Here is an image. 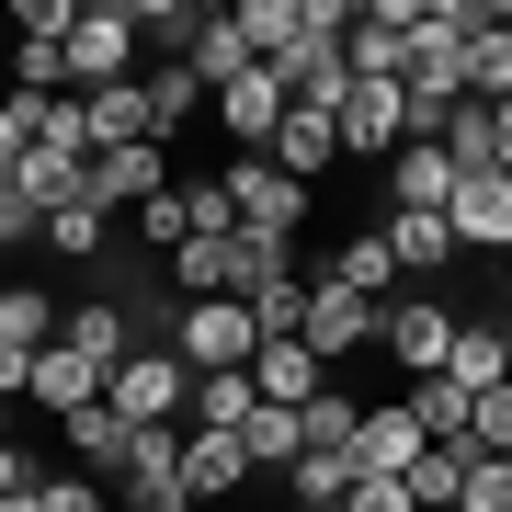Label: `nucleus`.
<instances>
[{
  "label": "nucleus",
  "instance_id": "7",
  "mask_svg": "<svg viewBox=\"0 0 512 512\" xmlns=\"http://www.w3.org/2000/svg\"><path fill=\"white\" fill-rule=\"evenodd\" d=\"M228 205H239V228L296 239V217H308V183H285L274 160H228Z\"/></svg>",
  "mask_w": 512,
  "mask_h": 512
},
{
  "label": "nucleus",
  "instance_id": "21",
  "mask_svg": "<svg viewBox=\"0 0 512 512\" xmlns=\"http://www.w3.org/2000/svg\"><path fill=\"white\" fill-rule=\"evenodd\" d=\"M23 399H35V410H57V421H69V410H92V399H103V376H92V365H80V353H69V342H46V353H35V387H23Z\"/></svg>",
  "mask_w": 512,
  "mask_h": 512
},
{
  "label": "nucleus",
  "instance_id": "31",
  "mask_svg": "<svg viewBox=\"0 0 512 512\" xmlns=\"http://www.w3.org/2000/svg\"><path fill=\"white\" fill-rule=\"evenodd\" d=\"M296 433H308V456H353V433H365V410H353L342 387H319V399L296 410Z\"/></svg>",
  "mask_w": 512,
  "mask_h": 512
},
{
  "label": "nucleus",
  "instance_id": "29",
  "mask_svg": "<svg viewBox=\"0 0 512 512\" xmlns=\"http://www.w3.org/2000/svg\"><path fill=\"white\" fill-rule=\"evenodd\" d=\"M239 444H251V467H262V478H285L296 456H308V433H296V410H274V399H262L251 421H239Z\"/></svg>",
  "mask_w": 512,
  "mask_h": 512
},
{
  "label": "nucleus",
  "instance_id": "38",
  "mask_svg": "<svg viewBox=\"0 0 512 512\" xmlns=\"http://www.w3.org/2000/svg\"><path fill=\"white\" fill-rule=\"evenodd\" d=\"M137 228H148V251H183V239H194V217H183V183H171V194H148V205H137Z\"/></svg>",
  "mask_w": 512,
  "mask_h": 512
},
{
  "label": "nucleus",
  "instance_id": "15",
  "mask_svg": "<svg viewBox=\"0 0 512 512\" xmlns=\"http://www.w3.org/2000/svg\"><path fill=\"white\" fill-rule=\"evenodd\" d=\"M57 342H69V353H80V365H92V376H114V365H126V353H137V319L114 308V296H80V308L57 319Z\"/></svg>",
  "mask_w": 512,
  "mask_h": 512
},
{
  "label": "nucleus",
  "instance_id": "10",
  "mask_svg": "<svg viewBox=\"0 0 512 512\" xmlns=\"http://www.w3.org/2000/svg\"><path fill=\"white\" fill-rule=\"evenodd\" d=\"M421 456H433V433H421V421H410V399L365 410V433H353V478H410Z\"/></svg>",
  "mask_w": 512,
  "mask_h": 512
},
{
  "label": "nucleus",
  "instance_id": "11",
  "mask_svg": "<svg viewBox=\"0 0 512 512\" xmlns=\"http://www.w3.org/2000/svg\"><path fill=\"white\" fill-rule=\"evenodd\" d=\"M80 126H92V160H114V148H160V114H148V80H114V92H80Z\"/></svg>",
  "mask_w": 512,
  "mask_h": 512
},
{
  "label": "nucleus",
  "instance_id": "5",
  "mask_svg": "<svg viewBox=\"0 0 512 512\" xmlns=\"http://www.w3.org/2000/svg\"><path fill=\"white\" fill-rule=\"evenodd\" d=\"M342 148H353V160H399V148H410V92H399V80H353V92H342Z\"/></svg>",
  "mask_w": 512,
  "mask_h": 512
},
{
  "label": "nucleus",
  "instance_id": "18",
  "mask_svg": "<svg viewBox=\"0 0 512 512\" xmlns=\"http://www.w3.org/2000/svg\"><path fill=\"white\" fill-rule=\"evenodd\" d=\"M387 353H399L410 376H444V353H456V308H387V330H376Z\"/></svg>",
  "mask_w": 512,
  "mask_h": 512
},
{
  "label": "nucleus",
  "instance_id": "36",
  "mask_svg": "<svg viewBox=\"0 0 512 512\" xmlns=\"http://www.w3.org/2000/svg\"><path fill=\"white\" fill-rule=\"evenodd\" d=\"M228 262H239V239H183L171 251V285L183 296H228Z\"/></svg>",
  "mask_w": 512,
  "mask_h": 512
},
{
  "label": "nucleus",
  "instance_id": "42",
  "mask_svg": "<svg viewBox=\"0 0 512 512\" xmlns=\"http://www.w3.org/2000/svg\"><path fill=\"white\" fill-rule=\"evenodd\" d=\"M342 512H421V501H410V478H353Z\"/></svg>",
  "mask_w": 512,
  "mask_h": 512
},
{
  "label": "nucleus",
  "instance_id": "27",
  "mask_svg": "<svg viewBox=\"0 0 512 512\" xmlns=\"http://www.w3.org/2000/svg\"><path fill=\"white\" fill-rule=\"evenodd\" d=\"M410 421H421V433H433V444H467V421H478V399H467L456 376H410Z\"/></svg>",
  "mask_w": 512,
  "mask_h": 512
},
{
  "label": "nucleus",
  "instance_id": "6",
  "mask_svg": "<svg viewBox=\"0 0 512 512\" xmlns=\"http://www.w3.org/2000/svg\"><path fill=\"white\" fill-rule=\"evenodd\" d=\"M126 512H194V490H183V421H160V433H137V456H126Z\"/></svg>",
  "mask_w": 512,
  "mask_h": 512
},
{
  "label": "nucleus",
  "instance_id": "8",
  "mask_svg": "<svg viewBox=\"0 0 512 512\" xmlns=\"http://www.w3.org/2000/svg\"><path fill=\"white\" fill-rule=\"evenodd\" d=\"M376 330H387V308H365L353 285H330V274L308 285V330H296V342H308L319 365H342V353H353V342H376Z\"/></svg>",
  "mask_w": 512,
  "mask_h": 512
},
{
  "label": "nucleus",
  "instance_id": "12",
  "mask_svg": "<svg viewBox=\"0 0 512 512\" xmlns=\"http://www.w3.org/2000/svg\"><path fill=\"white\" fill-rule=\"evenodd\" d=\"M262 160L285 171V183H319L330 160H342V114H319V103H285V126H274V148Z\"/></svg>",
  "mask_w": 512,
  "mask_h": 512
},
{
  "label": "nucleus",
  "instance_id": "20",
  "mask_svg": "<svg viewBox=\"0 0 512 512\" xmlns=\"http://www.w3.org/2000/svg\"><path fill=\"white\" fill-rule=\"evenodd\" d=\"M330 285H353L365 308H387V285H399V251H387V228H353L342 251H330Z\"/></svg>",
  "mask_w": 512,
  "mask_h": 512
},
{
  "label": "nucleus",
  "instance_id": "1",
  "mask_svg": "<svg viewBox=\"0 0 512 512\" xmlns=\"http://www.w3.org/2000/svg\"><path fill=\"white\" fill-rule=\"evenodd\" d=\"M171 353H183L194 376H239L262 353V319L239 308V296H183V308H171V330H160Z\"/></svg>",
  "mask_w": 512,
  "mask_h": 512
},
{
  "label": "nucleus",
  "instance_id": "4",
  "mask_svg": "<svg viewBox=\"0 0 512 512\" xmlns=\"http://www.w3.org/2000/svg\"><path fill=\"white\" fill-rule=\"evenodd\" d=\"M410 46H421V0H376V12H353V80H410Z\"/></svg>",
  "mask_w": 512,
  "mask_h": 512
},
{
  "label": "nucleus",
  "instance_id": "37",
  "mask_svg": "<svg viewBox=\"0 0 512 512\" xmlns=\"http://www.w3.org/2000/svg\"><path fill=\"white\" fill-rule=\"evenodd\" d=\"M456 512H512V456H467V501Z\"/></svg>",
  "mask_w": 512,
  "mask_h": 512
},
{
  "label": "nucleus",
  "instance_id": "34",
  "mask_svg": "<svg viewBox=\"0 0 512 512\" xmlns=\"http://www.w3.org/2000/svg\"><path fill=\"white\" fill-rule=\"evenodd\" d=\"M103 228H114V205H103V194H69V205L46 217V239H57L69 262H92V251H103Z\"/></svg>",
  "mask_w": 512,
  "mask_h": 512
},
{
  "label": "nucleus",
  "instance_id": "24",
  "mask_svg": "<svg viewBox=\"0 0 512 512\" xmlns=\"http://www.w3.org/2000/svg\"><path fill=\"white\" fill-rule=\"evenodd\" d=\"M183 69L205 80V92H228V80H251V69H262V57H251V35H239V12H217V23L194 35V57H183Z\"/></svg>",
  "mask_w": 512,
  "mask_h": 512
},
{
  "label": "nucleus",
  "instance_id": "28",
  "mask_svg": "<svg viewBox=\"0 0 512 512\" xmlns=\"http://www.w3.org/2000/svg\"><path fill=\"white\" fill-rule=\"evenodd\" d=\"M387 251H399V274H444V262H456V228H444V217H399V205H387Z\"/></svg>",
  "mask_w": 512,
  "mask_h": 512
},
{
  "label": "nucleus",
  "instance_id": "41",
  "mask_svg": "<svg viewBox=\"0 0 512 512\" xmlns=\"http://www.w3.org/2000/svg\"><path fill=\"white\" fill-rule=\"evenodd\" d=\"M46 512H103V478H35Z\"/></svg>",
  "mask_w": 512,
  "mask_h": 512
},
{
  "label": "nucleus",
  "instance_id": "16",
  "mask_svg": "<svg viewBox=\"0 0 512 512\" xmlns=\"http://www.w3.org/2000/svg\"><path fill=\"white\" fill-rule=\"evenodd\" d=\"M69 433V456H80V478H126V456H137V421L114 410V399H92V410H69L57 421Z\"/></svg>",
  "mask_w": 512,
  "mask_h": 512
},
{
  "label": "nucleus",
  "instance_id": "13",
  "mask_svg": "<svg viewBox=\"0 0 512 512\" xmlns=\"http://www.w3.org/2000/svg\"><path fill=\"white\" fill-rule=\"evenodd\" d=\"M444 228H456V251H512V171H478V183H456Z\"/></svg>",
  "mask_w": 512,
  "mask_h": 512
},
{
  "label": "nucleus",
  "instance_id": "19",
  "mask_svg": "<svg viewBox=\"0 0 512 512\" xmlns=\"http://www.w3.org/2000/svg\"><path fill=\"white\" fill-rule=\"evenodd\" d=\"M251 387H262L274 410H308L319 387H330V365H319L308 342H262V353H251Z\"/></svg>",
  "mask_w": 512,
  "mask_h": 512
},
{
  "label": "nucleus",
  "instance_id": "40",
  "mask_svg": "<svg viewBox=\"0 0 512 512\" xmlns=\"http://www.w3.org/2000/svg\"><path fill=\"white\" fill-rule=\"evenodd\" d=\"M23 239H46V205L23 183H0V251H23Z\"/></svg>",
  "mask_w": 512,
  "mask_h": 512
},
{
  "label": "nucleus",
  "instance_id": "43",
  "mask_svg": "<svg viewBox=\"0 0 512 512\" xmlns=\"http://www.w3.org/2000/svg\"><path fill=\"white\" fill-rule=\"evenodd\" d=\"M35 478H46V467L23 456V444H0V501H12V490H35Z\"/></svg>",
  "mask_w": 512,
  "mask_h": 512
},
{
  "label": "nucleus",
  "instance_id": "25",
  "mask_svg": "<svg viewBox=\"0 0 512 512\" xmlns=\"http://www.w3.org/2000/svg\"><path fill=\"white\" fill-rule=\"evenodd\" d=\"M57 319H69V308H57L46 285H0V342H12V353H46Z\"/></svg>",
  "mask_w": 512,
  "mask_h": 512
},
{
  "label": "nucleus",
  "instance_id": "32",
  "mask_svg": "<svg viewBox=\"0 0 512 512\" xmlns=\"http://www.w3.org/2000/svg\"><path fill=\"white\" fill-rule=\"evenodd\" d=\"M137 80H148V114H160V137L183 126V114H205V103H217V92H205V80L183 69V57H160V69H137Z\"/></svg>",
  "mask_w": 512,
  "mask_h": 512
},
{
  "label": "nucleus",
  "instance_id": "14",
  "mask_svg": "<svg viewBox=\"0 0 512 512\" xmlns=\"http://www.w3.org/2000/svg\"><path fill=\"white\" fill-rule=\"evenodd\" d=\"M387 194H399V217H444V205H456V160H444V137H410L399 160H387Z\"/></svg>",
  "mask_w": 512,
  "mask_h": 512
},
{
  "label": "nucleus",
  "instance_id": "9",
  "mask_svg": "<svg viewBox=\"0 0 512 512\" xmlns=\"http://www.w3.org/2000/svg\"><path fill=\"white\" fill-rule=\"evenodd\" d=\"M217 126H228V160H262V148H274V126H285V80H274V69L228 80V92H217Z\"/></svg>",
  "mask_w": 512,
  "mask_h": 512
},
{
  "label": "nucleus",
  "instance_id": "23",
  "mask_svg": "<svg viewBox=\"0 0 512 512\" xmlns=\"http://www.w3.org/2000/svg\"><path fill=\"white\" fill-rule=\"evenodd\" d=\"M205 0H137V46H148V69H160V57H194V35H205Z\"/></svg>",
  "mask_w": 512,
  "mask_h": 512
},
{
  "label": "nucleus",
  "instance_id": "26",
  "mask_svg": "<svg viewBox=\"0 0 512 512\" xmlns=\"http://www.w3.org/2000/svg\"><path fill=\"white\" fill-rule=\"evenodd\" d=\"M92 194L126 217V205H148V194H171L160 183V148H114V160H92Z\"/></svg>",
  "mask_w": 512,
  "mask_h": 512
},
{
  "label": "nucleus",
  "instance_id": "3",
  "mask_svg": "<svg viewBox=\"0 0 512 512\" xmlns=\"http://www.w3.org/2000/svg\"><path fill=\"white\" fill-rule=\"evenodd\" d=\"M137 0H92L69 35V92H114V80H137Z\"/></svg>",
  "mask_w": 512,
  "mask_h": 512
},
{
  "label": "nucleus",
  "instance_id": "2",
  "mask_svg": "<svg viewBox=\"0 0 512 512\" xmlns=\"http://www.w3.org/2000/svg\"><path fill=\"white\" fill-rule=\"evenodd\" d=\"M103 399L126 410L137 433H160V421H183V410H194V365H183V353H171V342H137L126 365L103 376Z\"/></svg>",
  "mask_w": 512,
  "mask_h": 512
},
{
  "label": "nucleus",
  "instance_id": "30",
  "mask_svg": "<svg viewBox=\"0 0 512 512\" xmlns=\"http://www.w3.org/2000/svg\"><path fill=\"white\" fill-rule=\"evenodd\" d=\"M262 410V387H251V365L239 376H194V433H239V421Z\"/></svg>",
  "mask_w": 512,
  "mask_h": 512
},
{
  "label": "nucleus",
  "instance_id": "17",
  "mask_svg": "<svg viewBox=\"0 0 512 512\" xmlns=\"http://www.w3.org/2000/svg\"><path fill=\"white\" fill-rule=\"evenodd\" d=\"M444 376H456L467 399L512 387V319H456V353H444Z\"/></svg>",
  "mask_w": 512,
  "mask_h": 512
},
{
  "label": "nucleus",
  "instance_id": "33",
  "mask_svg": "<svg viewBox=\"0 0 512 512\" xmlns=\"http://www.w3.org/2000/svg\"><path fill=\"white\" fill-rule=\"evenodd\" d=\"M239 35H251V57H285L308 35V0H239Z\"/></svg>",
  "mask_w": 512,
  "mask_h": 512
},
{
  "label": "nucleus",
  "instance_id": "22",
  "mask_svg": "<svg viewBox=\"0 0 512 512\" xmlns=\"http://www.w3.org/2000/svg\"><path fill=\"white\" fill-rule=\"evenodd\" d=\"M239 478H251V444H239V433H183V490L194 501L239 490Z\"/></svg>",
  "mask_w": 512,
  "mask_h": 512
},
{
  "label": "nucleus",
  "instance_id": "39",
  "mask_svg": "<svg viewBox=\"0 0 512 512\" xmlns=\"http://www.w3.org/2000/svg\"><path fill=\"white\" fill-rule=\"evenodd\" d=\"M467 456H512V387H490V399H478V421H467Z\"/></svg>",
  "mask_w": 512,
  "mask_h": 512
},
{
  "label": "nucleus",
  "instance_id": "35",
  "mask_svg": "<svg viewBox=\"0 0 512 512\" xmlns=\"http://www.w3.org/2000/svg\"><path fill=\"white\" fill-rule=\"evenodd\" d=\"M410 501H421V512H456V501H467V444H433V456L410 467Z\"/></svg>",
  "mask_w": 512,
  "mask_h": 512
},
{
  "label": "nucleus",
  "instance_id": "44",
  "mask_svg": "<svg viewBox=\"0 0 512 512\" xmlns=\"http://www.w3.org/2000/svg\"><path fill=\"white\" fill-rule=\"evenodd\" d=\"M0 512H46V501H35V490H12V501H0Z\"/></svg>",
  "mask_w": 512,
  "mask_h": 512
}]
</instances>
